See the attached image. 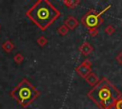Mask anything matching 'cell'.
I'll return each mask as SVG.
<instances>
[{"mask_svg":"<svg viewBox=\"0 0 122 109\" xmlns=\"http://www.w3.org/2000/svg\"><path fill=\"white\" fill-rule=\"evenodd\" d=\"M25 15L44 31L60 17L61 13L49 0H37L26 10Z\"/></svg>","mask_w":122,"mask_h":109,"instance_id":"cell-1","label":"cell"},{"mask_svg":"<svg viewBox=\"0 0 122 109\" xmlns=\"http://www.w3.org/2000/svg\"><path fill=\"white\" fill-rule=\"evenodd\" d=\"M87 97L92 100L99 109H112L118 99L122 97L120 90L107 78L103 77L98 83L88 93Z\"/></svg>","mask_w":122,"mask_h":109,"instance_id":"cell-2","label":"cell"},{"mask_svg":"<svg viewBox=\"0 0 122 109\" xmlns=\"http://www.w3.org/2000/svg\"><path fill=\"white\" fill-rule=\"evenodd\" d=\"M40 94V91L26 78H24L10 92V97L15 100L22 108H27L30 105Z\"/></svg>","mask_w":122,"mask_h":109,"instance_id":"cell-3","label":"cell"},{"mask_svg":"<svg viewBox=\"0 0 122 109\" xmlns=\"http://www.w3.org/2000/svg\"><path fill=\"white\" fill-rule=\"evenodd\" d=\"M111 8V5H108L104 9H102L101 11L97 12L95 9H89L81 18V23L83 26H85L88 29L90 28H97L103 22V18L101 17V15L107 11L109 9Z\"/></svg>","mask_w":122,"mask_h":109,"instance_id":"cell-4","label":"cell"},{"mask_svg":"<svg viewBox=\"0 0 122 109\" xmlns=\"http://www.w3.org/2000/svg\"><path fill=\"white\" fill-rule=\"evenodd\" d=\"M75 72L83 79H85L90 73H92V62L89 59H85L78 66L75 68Z\"/></svg>","mask_w":122,"mask_h":109,"instance_id":"cell-5","label":"cell"},{"mask_svg":"<svg viewBox=\"0 0 122 109\" xmlns=\"http://www.w3.org/2000/svg\"><path fill=\"white\" fill-rule=\"evenodd\" d=\"M64 25L69 28V30H73V29H75V28L78 27L79 22H78V20H77L74 16L69 15V16L64 20Z\"/></svg>","mask_w":122,"mask_h":109,"instance_id":"cell-6","label":"cell"},{"mask_svg":"<svg viewBox=\"0 0 122 109\" xmlns=\"http://www.w3.org/2000/svg\"><path fill=\"white\" fill-rule=\"evenodd\" d=\"M78 50H79V52L83 56H88V55H90L93 51V47H92V45L89 42H84L78 47Z\"/></svg>","mask_w":122,"mask_h":109,"instance_id":"cell-7","label":"cell"},{"mask_svg":"<svg viewBox=\"0 0 122 109\" xmlns=\"http://www.w3.org/2000/svg\"><path fill=\"white\" fill-rule=\"evenodd\" d=\"M85 81L87 82V83L89 84V85H91V86H95L97 83H98V82H99V78H98V76L95 74V73H93V72H92V73H90L86 78H85Z\"/></svg>","mask_w":122,"mask_h":109,"instance_id":"cell-8","label":"cell"},{"mask_svg":"<svg viewBox=\"0 0 122 109\" xmlns=\"http://www.w3.org/2000/svg\"><path fill=\"white\" fill-rule=\"evenodd\" d=\"M2 49L5 51V52H7V53H10L12 50H13V48H14V44L10 41V40H7V41H5L3 44H2Z\"/></svg>","mask_w":122,"mask_h":109,"instance_id":"cell-9","label":"cell"},{"mask_svg":"<svg viewBox=\"0 0 122 109\" xmlns=\"http://www.w3.org/2000/svg\"><path fill=\"white\" fill-rule=\"evenodd\" d=\"M63 4L69 9H74L80 4V0H63Z\"/></svg>","mask_w":122,"mask_h":109,"instance_id":"cell-10","label":"cell"},{"mask_svg":"<svg viewBox=\"0 0 122 109\" xmlns=\"http://www.w3.org/2000/svg\"><path fill=\"white\" fill-rule=\"evenodd\" d=\"M68 32H69V28H68L64 24L61 25V26L57 28V33H58L59 35H61V36H65Z\"/></svg>","mask_w":122,"mask_h":109,"instance_id":"cell-11","label":"cell"},{"mask_svg":"<svg viewBox=\"0 0 122 109\" xmlns=\"http://www.w3.org/2000/svg\"><path fill=\"white\" fill-rule=\"evenodd\" d=\"M36 42H37V44L40 45V46H45L47 44H48V39L44 36V35H41V36H39L38 38H37V40H36Z\"/></svg>","mask_w":122,"mask_h":109,"instance_id":"cell-12","label":"cell"},{"mask_svg":"<svg viewBox=\"0 0 122 109\" xmlns=\"http://www.w3.org/2000/svg\"><path fill=\"white\" fill-rule=\"evenodd\" d=\"M105 33L108 34V35H112L114 32H115V27L112 26V25H108L106 27H105Z\"/></svg>","mask_w":122,"mask_h":109,"instance_id":"cell-13","label":"cell"},{"mask_svg":"<svg viewBox=\"0 0 122 109\" xmlns=\"http://www.w3.org/2000/svg\"><path fill=\"white\" fill-rule=\"evenodd\" d=\"M13 61H14L16 64H20L24 61V56H23L21 53H17V54L14 55V57H13Z\"/></svg>","mask_w":122,"mask_h":109,"instance_id":"cell-14","label":"cell"},{"mask_svg":"<svg viewBox=\"0 0 122 109\" xmlns=\"http://www.w3.org/2000/svg\"><path fill=\"white\" fill-rule=\"evenodd\" d=\"M88 33H89L90 36H92V37H95V36L98 35L99 30H98L97 28H90V29H88Z\"/></svg>","mask_w":122,"mask_h":109,"instance_id":"cell-15","label":"cell"},{"mask_svg":"<svg viewBox=\"0 0 122 109\" xmlns=\"http://www.w3.org/2000/svg\"><path fill=\"white\" fill-rule=\"evenodd\" d=\"M113 107H114V109H122V97L116 100Z\"/></svg>","mask_w":122,"mask_h":109,"instance_id":"cell-16","label":"cell"},{"mask_svg":"<svg viewBox=\"0 0 122 109\" xmlns=\"http://www.w3.org/2000/svg\"><path fill=\"white\" fill-rule=\"evenodd\" d=\"M115 60L117 61V63H118L119 64H121V65H122V50H121V51L116 55Z\"/></svg>","mask_w":122,"mask_h":109,"instance_id":"cell-17","label":"cell"},{"mask_svg":"<svg viewBox=\"0 0 122 109\" xmlns=\"http://www.w3.org/2000/svg\"><path fill=\"white\" fill-rule=\"evenodd\" d=\"M0 27H1V26H0Z\"/></svg>","mask_w":122,"mask_h":109,"instance_id":"cell-18","label":"cell"}]
</instances>
